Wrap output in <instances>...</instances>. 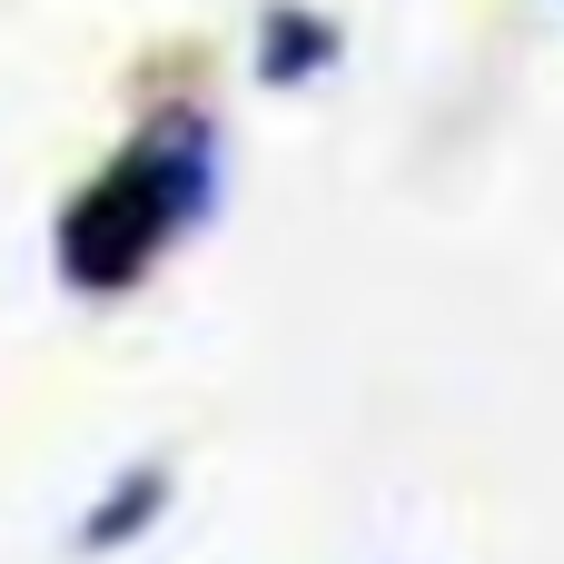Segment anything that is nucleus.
Here are the masks:
<instances>
[{
    "label": "nucleus",
    "instance_id": "f257e3e1",
    "mask_svg": "<svg viewBox=\"0 0 564 564\" xmlns=\"http://www.w3.org/2000/svg\"><path fill=\"white\" fill-rule=\"evenodd\" d=\"M218 188H228V139H218L208 109L178 99V109L139 119L79 178V198L50 228V258L79 297H129L139 278H159V258L178 238H198L218 218Z\"/></svg>",
    "mask_w": 564,
    "mask_h": 564
},
{
    "label": "nucleus",
    "instance_id": "f03ea898",
    "mask_svg": "<svg viewBox=\"0 0 564 564\" xmlns=\"http://www.w3.org/2000/svg\"><path fill=\"white\" fill-rule=\"evenodd\" d=\"M169 456H149V466H119L109 486H99V506L79 516V555H119V545H139L159 516H169Z\"/></svg>",
    "mask_w": 564,
    "mask_h": 564
},
{
    "label": "nucleus",
    "instance_id": "7ed1b4c3",
    "mask_svg": "<svg viewBox=\"0 0 564 564\" xmlns=\"http://www.w3.org/2000/svg\"><path fill=\"white\" fill-rule=\"evenodd\" d=\"M258 30H268V40H258V79H268V89H297V79L337 69V20H327V10H288V0H278Z\"/></svg>",
    "mask_w": 564,
    "mask_h": 564
}]
</instances>
